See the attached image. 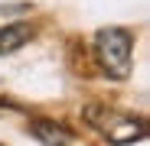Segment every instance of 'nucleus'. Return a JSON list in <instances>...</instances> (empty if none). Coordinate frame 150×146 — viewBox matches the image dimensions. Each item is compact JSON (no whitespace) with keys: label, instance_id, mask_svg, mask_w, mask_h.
I'll use <instances>...</instances> for the list:
<instances>
[{"label":"nucleus","instance_id":"obj_1","mask_svg":"<svg viewBox=\"0 0 150 146\" xmlns=\"http://www.w3.org/2000/svg\"><path fill=\"white\" fill-rule=\"evenodd\" d=\"M85 120H88V127H95L114 146H127V143H137V140L147 136L144 120H137L131 114H121V110H114L108 104H88L85 107Z\"/></svg>","mask_w":150,"mask_h":146},{"label":"nucleus","instance_id":"obj_2","mask_svg":"<svg viewBox=\"0 0 150 146\" xmlns=\"http://www.w3.org/2000/svg\"><path fill=\"white\" fill-rule=\"evenodd\" d=\"M95 55L101 62V68L108 71V78L124 81L131 75V62H134V39L127 29H101L95 36Z\"/></svg>","mask_w":150,"mask_h":146},{"label":"nucleus","instance_id":"obj_3","mask_svg":"<svg viewBox=\"0 0 150 146\" xmlns=\"http://www.w3.org/2000/svg\"><path fill=\"white\" fill-rule=\"evenodd\" d=\"M30 133L46 143V146H72V133L62 127V124H52V120H33L30 124Z\"/></svg>","mask_w":150,"mask_h":146},{"label":"nucleus","instance_id":"obj_4","mask_svg":"<svg viewBox=\"0 0 150 146\" xmlns=\"http://www.w3.org/2000/svg\"><path fill=\"white\" fill-rule=\"evenodd\" d=\"M30 39H33V29L26 23H10V26H4L0 29V55H10L16 49H23Z\"/></svg>","mask_w":150,"mask_h":146}]
</instances>
